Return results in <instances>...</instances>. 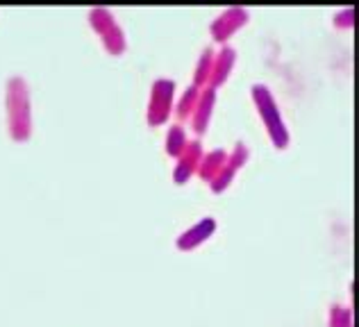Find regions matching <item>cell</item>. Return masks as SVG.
<instances>
[{
	"mask_svg": "<svg viewBox=\"0 0 359 327\" xmlns=\"http://www.w3.org/2000/svg\"><path fill=\"white\" fill-rule=\"evenodd\" d=\"M7 118L14 141H27L32 134V111L30 89L23 78H12L7 82Z\"/></svg>",
	"mask_w": 359,
	"mask_h": 327,
	"instance_id": "1",
	"label": "cell"
},
{
	"mask_svg": "<svg viewBox=\"0 0 359 327\" xmlns=\"http://www.w3.org/2000/svg\"><path fill=\"white\" fill-rule=\"evenodd\" d=\"M252 98H255V102H257V109L264 118V123H266V127H269V134L273 139V144H276L278 148H285L289 144V132H287L285 123H282L276 102H273V98H271V91L264 87V84H259V87H252Z\"/></svg>",
	"mask_w": 359,
	"mask_h": 327,
	"instance_id": "2",
	"label": "cell"
},
{
	"mask_svg": "<svg viewBox=\"0 0 359 327\" xmlns=\"http://www.w3.org/2000/svg\"><path fill=\"white\" fill-rule=\"evenodd\" d=\"M173 98V82L171 80H157L153 87V98H150V109H148V120L153 125L162 123L168 114Z\"/></svg>",
	"mask_w": 359,
	"mask_h": 327,
	"instance_id": "3",
	"label": "cell"
},
{
	"mask_svg": "<svg viewBox=\"0 0 359 327\" xmlns=\"http://www.w3.org/2000/svg\"><path fill=\"white\" fill-rule=\"evenodd\" d=\"M214 230H216L214 218H203L201 223H196L191 230H187L184 235L177 239V248L180 250H194L201 244H205V241L214 235Z\"/></svg>",
	"mask_w": 359,
	"mask_h": 327,
	"instance_id": "4",
	"label": "cell"
},
{
	"mask_svg": "<svg viewBox=\"0 0 359 327\" xmlns=\"http://www.w3.org/2000/svg\"><path fill=\"white\" fill-rule=\"evenodd\" d=\"M245 18H248V14H245V9H239V7H232L228 9L223 16H219V21H216L212 25V32L219 41H225L228 36L237 30V27H241L245 23Z\"/></svg>",
	"mask_w": 359,
	"mask_h": 327,
	"instance_id": "5",
	"label": "cell"
},
{
	"mask_svg": "<svg viewBox=\"0 0 359 327\" xmlns=\"http://www.w3.org/2000/svg\"><path fill=\"white\" fill-rule=\"evenodd\" d=\"M198 155H201V148H198V144H189V146H184L182 157H180V166H177V171H175V180H177V184H182V182L189 180V175H191V171L196 168Z\"/></svg>",
	"mask_w": 359,
	"mask_h": 327,
	"instance_id": "6",
	"label": "cell"
},
{
	"mask_svg": "<svg viewBox=\"0 0 359 327\" xmlns=\"http://www.w3.org/2000/svg\"><path fill=\"white\" fill-rule=\"evenodd\" d=\"M232 64H234V50H232V48L221 50V55L216 57V64L212 67V73H210L212 80H214V84H221V82L228 80Z\"/></svg>",
	"mask_w": 359,
	"mask_h": 327,
	"instance_id": "7",
	"label": "cell"
},
{
	"mask_svg": "<svg viewBox=\"0 0 359 327\" xmlns=\"http://www.w3.org/2000/svg\"><path fill=\"white\" fill-rule=\"evenodd\" d=\"M212 105H214V91L205 89L201 102H196V132H205V125L212 114Z\"/></svg>",
	"mask_w": 359,
	"mask_h": 327,
	"instance_id": "8",
	"label": "cell"
},
{
	"mask_svg": "<svg viewBox=\"0 0 359 327\" xmlns=\"http://www.w3.org/2000/svg\"><path fill=\"white\" fill-rule=\"evenodd\" d=\"M330 327H353V312L351 307H344V305H332L330 307Z\"/></svg>",
	"mask_w": 359,
	"mask_h": 327,
	"instance_id": "9",
	"label": "cell"
},
{
	"mask_svg": "<svg viewBox=\"0 0 359 327\" xmlns=\"http://www.w3.org/2000/svg\"><path fill=\"white\" fill-rule=\"evenodd\" d=\"M228 164V155H225L223 151H216L212 155H207V160H205V166L201 168V175L205 177H212L216 171H223V166Z\"/></svg>",
	"mask_w": 359,
	"mask_h": 327,
	"instance_id": "10",
	"label": "cell"
},
{
	"mask_svg": "<svg viewBox=\"0 0 359 327\" xmlns=\"http://www.w3.org/2000/svg\"><path fill=\"white\" fill-rule=\"evenodd\" d=\"M184 144H187V139H184V132L180 130L177 125L171 127V132H168V139H166V151L168 155H180L184 151Z\"/></svg>",
	"mask_w": 359,
	"mask_h": 327,
	"instance_id": "11",
	"label": "cell"
},
{
	"mask_svg": "<svg viewBox=\"0 0 359 327\" xmlns=\"http://www.w3.org/2000/svg\"><path fill=\"white\" fill-rule=\"evenodd\" d=\"M91 25L102 34L107 27L114 25V21H111V14L107 12V9H93V12H91Z\"/></svg>",
	"mask_w": 359,
	"mask_h": 327,
	"instance_id": "12",
	"label": "cell"
},
{
	"mask_svg": "<svg viewBox=\"0 0 359 327\" xmlns=\"http://www.w3.org/2000/svg\"><path fill=\"white\" fill-rule=\"evenodd\" d=\"M212 64H214V60H212V50H205L201 64H198V76H196V82H198V84H201L205 78H210V73H212Z\"/></svg>",
	"mask_w": 359,
	"mask_h": 327,
	"instance_id": "13",
	"label": "cell"
},
{
	"mask_svg": "<svg viewBox=\"0 0 359 327\" xmlns=\"http://www.w3.org/2000/svg\"><path fill=\"white\" fill-rule=\"evenodd\" d=\"M191 107H196V89H189L187 98H182V102H180V116H187L191 114Z\"/></svg>",
	"mask_w": 359,
	"mask_h": 327,
	"instance_id": "14",
	"label": "cell"
}]
</instances>
